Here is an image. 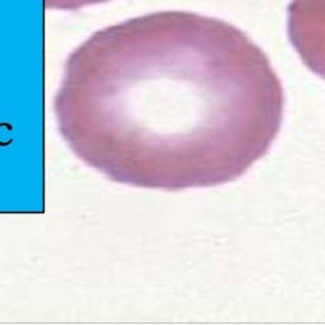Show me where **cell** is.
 <instances>
[{"mask_svg":"<svg viewBox=\"0 0 325 325\" xmlns=\"http://www.w3.org/2000/svg\"><path fill=\"white\" fill-rule=\"evenodd\" d=\"M287 34L304 65L325 80V0H291Z\"/></svg>","mask_w":325,"mask_h":325,"instance_id":"cell-2","label":"cell"},{"mask_svg":"<svg viewBox=\"0 0 325 325\" xmlns=\"http://www.w3.org/2000/svg\"><path fill=\"white\" fill-rule=\"evenodd\" d=\"M87 96H60L76 156L111 180L182 191L234 182L272 146L284 93L238 27L184 10L119 24L94 46Z\"/></svg>","mask_w":325,"mask_h":325,"instance_id":"cell-1","label":"cell"}]
</instances>
